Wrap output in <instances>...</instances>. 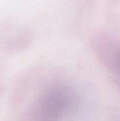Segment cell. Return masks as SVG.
I'll return each instance as SVG.
<instances>
[{"mask_svg":"<svg viewBox=\"0 0 120 121\" xmlns=\"http://www.w3.org/2000/svg\"></svg>","mask_w":120,"mask_h":121,"instance_id":"7a4b0ae2","label":"cell"},{"mask_svg":"<svg viewBox=\"0 0 120 121\" xmlns=\"http://www.w3.org/2000/svg\"><path fill=\"white\" fill-rule=\"evenodd\" d=\"M65 90H57V92L52 93L46 99L44 105L45 111L47 112H51L52 113H58L59 111L64 109L67 103L69 101V96H68Z\"/></svg>","mask_w":120,"mask_h":121,"instance_id":"6da1fadb","label":"cell"}]
</instances>
